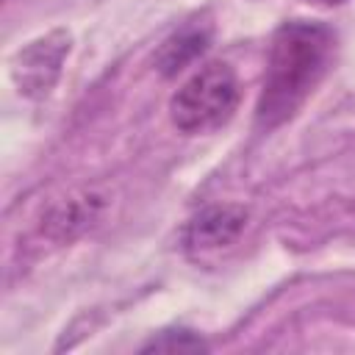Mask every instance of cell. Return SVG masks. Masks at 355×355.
I'll return each instance as SVG.
<instances>
[{
    "mask_svg": "<svg viewBox=\"0 0 355 355\" xmlns=\"http://www.w3.org/2000/svg\"><path fill=\"white\" fill-rule=\"evenodd\" d=\"M322 3H341V0H322Z\"/></svg>",
    "mask_w": 355,
    "mask_h": 355,
    "instance_id": "obj_8",
    "label": "cell"
},
{
    "mask_svg": "<svg viewBox=\"0 0 355 355\" xmlns=\"http://www.w3.org/2000/svg\"><path fill=\"white\" fill-rule=\"evenodd\" d=\"M236 105H239L236 72L222 61H211L200 67L175 92L169 103V114L183 133H205L225 125L233 116Z\"/></svg>",
    "mask_w": 355,
    "mask_h": 355,
    "instance_id": "obj_2",
    "label": "cell"
},
{
    "mask_svg": "<svg viewBox=\"0 0 355 355\" xmlns=\"http://www.w3.org/2000/svg\"><path fill=\"white\" fill-rule=\"evenodd\" d=\"M103 211V200L94 194H83V197H72L67 202H61L50 216H47V230L55 239H72L75 233L86 230Z\"/></svg>",
    "mask_w": 355,
    "mask_h": 355,
    "instance_id": "obj_5",
    "label": "cell"
},
{
    "mask_svg": "<svg viewBox=\"0 0 355 355\" xmlns=\"http://www.w3.org/2000/svg\"><path fill=\"white\" fill-rule=\"evenodd\" d=\"M208 44V31H200V28H186L180 33H175L172 39L164 42V47L158 50V69L169 78V75H178L183 67H189Z\"/></svg>",
    "mask_w": 355,
    "mask_h": 355,
    "instance_id": "obj_6",
    "label": "cell"
},
{
    "mask_svg": "<svg viewBox=\"0 0 355 355\" xmlns=\"http://www.w3.org/2000/svg\"><path fill=\"white\" fill-rule=\"evenodd\" d=\"M330 50L333 33L322 22L294 19L277 28L255 108V125L261 130H275L300 111L324 75Z\"/></svg>",
    "mask_w": 355,
    "mask_h": 355,
    "instance_id": "obj_1",
    "label": "cell"
},
{
    "mask_svg": "<svg viewBox=\"0 0 355 355\" xmlns=\"http://www.w3.org/2000/svg\"><path fill=\"white\" fill-rule=\"evenodd\" d=\"M202 349H208V344L191 330H166L150 344H144V352H202Z\"/></svg>",
    "mask_w": 355,
    "mask_h": 355,
    "instance_id": "obj_7",
    "label": "cell"
},
{
    "mask_svg": "<svg viewBox=\"0 0 355 355\" xmlns=\"http://www.w3.org/2000/svg\"><path fill=\"white\" fill-rule=\"evenodd\" d=\"M69 55V33L67 31H53L36 42H31L25 50L17 53L14 58V80L19 86V94L31 100H42L50 94L55 86L64 58Z\"/></svg>",
    "mask_w": 355,
    "mask_h": 355,
    "instance_id": "obj_3",
    "label": "cell"
},
{
    "mask_svg": "<svg viewBox=\"0 0 355 355\" xmlns=\"http://www.w3.org/2000/svg\"><path fill=\"white\" fill-rule=\"evenodd\" d=\"M247 225V211L239 205H211L200 211L186 227V250L194 258H205L230 247Z\"/></svg>",
    "mask_w": 355,
    "mask_h": 355,
    "instance_id": "obj_4",
    "label": "cell"
}]
</instances>
